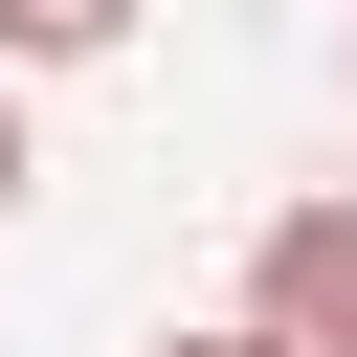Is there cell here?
<instances>
[{
  "label": "cell",
  "instance_id": "obj_1",
  "mask_svg": "<svg viewBox=\"0 0 357 357\" xmlns=\"http://www.w3.org/2000/svg\"><path fill=\"white\" fill-rule=\"evenodd\" d=\"M245 312H268L290 357H357V178H335V201H290V223L245 245Z\"/></svg>",
  "mask_w": 357,
  "mask_h": 357
},
{
  "label": "cell",
  "instance_id": "obj_2",
  "mask_svg": "<svg viewBox=\"0 0 357 357\" xmlns=\"http://www.w3.org/2000/svg\"><path fill=\"white\" fill-rule=\"evenodd\" d=\"M134 0H0V67H112Z\"/></svg>",
  "mask_w": 357,
  "mask_h": 357
},
{
  "label": "cell",
  "instance_id": "obj_3",
  "mask_svg": "<svg viewBox=\"0 0 357 357\" xmlns=\"http://www.w3.org/2000/svg\"><path fill=\"white\" fill-rule=\"evenodd\" d=\"M156 357H290V335H268V312H223V335H156Z\"/></svg>",
  "mask_w": 357,
  "mask_h": 357
},
{
  "label": "cell",
  "instance_id": "obj_4",
  "mask_svg": "<svg viewBox=\"0 0 357 357\" xmlns=\"http://www.w3.org/2000/svg\"><path fill=\"white\" fill-rule=\"evenodd\" d=\"M22 178H45V156H22V89H0V223H22Z\"/></svg>",
  "mask_w": 357,
  "mask_h": 357
}]
</instances>
